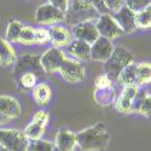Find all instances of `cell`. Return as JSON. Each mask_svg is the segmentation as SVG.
<instances>
[{"mask_svg":"<svg viewBox=\"0 0 151 151\" xmlns=\"http://www.w3.org/2000/svg\"><path fill=\"white\" fill-rule=\"evenodd\" d=\"M76 143L82 151H104L109 143V134L103 122H98L76 133Z\"/></svg>","mask_w":151,"mask_h":151,"instance_id":"obj_1","label":"cell"},{"mask_svg":"<svg viewBox=\"0 0 151 151\" xmlns=\"http://www.w3.org/2000/svg\"><path fill=\"white\" fill-rule=\"evenodd\" d=\"M100 14L87 0H69L64 12V21L68 26L74 27L79 23L98 19Z\"/></svg>","mask_w":151,"mask_h":151,"instance_id":"obj_2","label":"cell"},{"mask_svg":"<svg viewBox=\"0 0 151 151\" xmlns=\"http://www.w3.org/2000/svg\"><path fill=\"white\" fill-rule=\"evenodd\" d=\"M133 62V55L128 50H126L122 46L114 47L111 56L108 58V60L104 62V75H106L111 81H116L121 70Z\"/></svg>","mask_w":151,"mask_h":151,"instance_id":"obj_3","label":"cell"},{"mask_svg":"<svg viewBox=\"0 0 151 151\" xmlns=\"http://www.w3.org/2000/svg\"><path fill=\"white\" fill-rule=\"evenodd\" d=\"M32 73L36 78H42L45 76V71L40 64V56L35 53H23L19 58L15 62V68H14V76L17 79L19 75Z\"/></svg>","mask_w":151,"mask_h":151,"instance_id":"obj_4","label":"cell"},{"mask_svg":"<svg viewBox=\"0 0 151 151\" xmlns=\"http://www.w3.org/2000/svg\"><path fill=\"white\" fill-rule=\"evenodd\" d=\"M28 142L21 131L0 128V145L10 151H28Z\"/></svg>","mask_w":151,"mask_h":151,"instance_id":"obj_5","label":"cell"},{"mask_svg":"<svg viewBox=\"0 0 151 151\" xmlns=\"http://www.w3.org/2000/svg\"><path fill=\"white\" fill-rule=\"evenodd\" d=\"M58 73L62 75L63 79L70 83L81 82L86 78V71L81 63L69 58H65L63 60Z\"/></svg>","mask_w":151,"mask_h":151,"instance_id":"obj_6","label":"cell"},{"mask_svg":"<svg viewBox=\"0 0 151 151\" xmlns=\"http://www.w3.org/2000/svg\"><path fill=\"white\" fill-rule=\"evenodd\" d=\"M96 28L98 30L99 36H103L108 40H114L116 37L123 35L122 29L117 24V22L112 18L110 14L106 15H100L97 19Z\"/></svg>","mask_w":151,"mask_h":151,"instance_id":"obj_7","label":"cell"},{"mask_svg":"<svg viewBox=\"0 0 151 151\" xmlns=\"http://www.w3.org/2000/svg\"><path fill=\"white\" fill-rule=\"evenodd\" d=\"M67 57L60 48L51 47L48 48L42 56H40V64L45 71V74H53L59 70L63 60Z\"/></svg>","mask_w":151,"mask_h":151,"instance_id":"obj_8","label":"cell"},{"mask_svg":"<svg viewBox=\"0 0 151 151\" xmlns=\"http://www.w3.org/2000/svg\"><path fill=\"white\" fill-rule=\"evenodd\" d=\"M64 21V12L56 9L51 4H44L37 7L35 12V22L42 26H53V24Z\"/></svg>","mask_w":151,"mask_h":151,"instance_id":"obj_9","label":"cell"},{"mask_svg":"<svg viewBox=\"0 0 151 151\" xmlns=\"http://www.w3.org/2000/svg\"><path fill=\"white\" fill-rule=\"evenodd\" d=\"M71 28H73L71 34H73V36L75 37V39L83 41V42L88 44V45H92L99 37L98 30L96 28V24L92 21L79 23V24H76V26H74Z\"/></svg>","mask_w":151,"mask_h":151,"instance_id":"obj_10","label":"cell"},{"mask_svg":"<svg viewBox=\"0 0 151 151\" xmlns=\"http://www.w3.org/2000/svg\"><path fill=\"white\" fill-rule=\"evenodd\" d=\"M112 18H114L120 28L122 29L123 34H129L133 33L137 29L135 26V14L133 11H131L126 5H122L121 9L114 14H111Z\"/></svg>","mask_w":151,"mask_h":151,"instance_id":"obj_11","label":"cell"},{"mask_svg":"<svg viewBox=\"0 0 151 151\" xmlns=\"http://www.w3.org/2000/svg\"><path fill=\"white\" fill-rule=\"evenodd\" d=\"M112 51H114V45H112L111 40L99 36L91 45V59L98 62H105L111 56Z\"/></svg>","mask_w":151,"mask_h":151,"instance_id":"obj_12","label":"cell"},{"mask_svg":"<svg viewBox=\"0 0 151 151\" xmlns=\"http://www.w3.org/2000/svg\"><path fill=\"white\" fill-rule=\"evenodd\" d=\"M151 111V96L147 88H142L138 90L133 103H132V112H137V114H142L145 116L150 115Z\"/></svg>","mask_w":151,"mask_h":151,"instance_id":"obj_13","label":"cell"},{"mask_svg":"<svg viewBox=\"0 0 151 151\" xmlns=\"http://www.w3.org/2000/svg\"><path fill=\"white\" fill-rule=\"evenodd\" d=\"M138 90H139V87L135 85L123 87L120 97L116 100L117 111L122 112V114H129V112H132V103H133V99H134Z\"/></svg>","mask_w":151,"mask_h":151,"instance_id":"obj_14","label":"cell"},{"mask_svg":"<svg viewBox=\"0 0 151 151\" xmlns=\"http://www.w3.org/2000/svg\"><path fill=\"white\" fill-rule=\"evenodd\" d=\"M50 41L53 44L55 47H64L68 46L73 41V34L67 28L60 26H51L48 29Z\"/></svg>","mask_w":151,"mask_h":151,"instance_id":"obj_15","label":"cell"},{"mask_svg":"<svg viewBox=\"0 0 151 151\" xmlns=\"http://www.w3.org/2000/svg\"><path fill=\"white\" fill-rule=\"evenodd\" d=\"M0 112L9 120L16 119L21 115L22 108L18 100L10 96H0Z\"/></svg>","mask_w":151,"mask_h":151,"instance_id":"obj_16","label":"cell"},{"mask_svg":"<svg viewBox=\"0 0 151 151\" xmlns=\"http://www.w3.org/2000/svg\"><path fill=\"white\" fill-rule=\"evenodd\" d=\"M76 134L70 131L60 129L56 135L55 146L62 151H74L76 147Z\"/></svg>","mask_w":151,"mask_h":151,"instance_id":"obj_17","label":"cell"},{"mask_svg":"<svg viewBox=\"0 0 151 151\" xmlns=\"http://www.w3.org/2000/svg\"><path fill=\"white\" fill-rule=\"evenodd\" d=\"M67 47H68V52L76 59H80V60L91 59V45L75 39Z\"/></svg>","mask_w":151,"mask_h":151,"instance_id":"obj_18","label":"cell"},{"mask_svg":"<svg viewBox=\"0 0 151 151\" xmlns=\"http://www.w3.org/2000/svg\"><path fill=\"white\" fill-rule=\"evenodd\" d=\"M17 56L15 48L10 45L9 41L0 37V65L10 67L16 62Z\"/></svg>","mask_w":151,"mask_h":151,"instance_id":"obj_19","label":"cell"},{"mask_svg":"<svg viewBox=\"0 0 151 151\" xmlns=\"http://www.w3.org/2000/svg\"><path fill=\"white\" fill-rule=\"evenodd\" d=\"M52 91L47 83H36L33 88V98L37 105H47L51 100Z\"/></svg>","mask_w":151,"mask_h":151,"instance_id":"obj_20","label":"cell"},{"mask_svg":"<svg viewBox=\"0 0 151 151\" xmlns=\"http://www.w3.org/2000/svg\"><path fill=\"white\" fill-rule=\"evenodd\" d=\"M151 81V67L150 63L144 62L140 64H137V76H135V86L139 88L145 87Z\"/></svg>","mask_w":151,"mask_h":151,"instance_id":"obj_21","label":"cell"},{"mask_svg":"<svg viewBox=\"0 0 151 151\" xmlns=\"http://www.w3.org/2000/svg\"><path fill=\"white\" fill-rule=\"evenodd\" d=\"M135 76H137V64L133 62L121 70L116 81L121 83L123 87L131 86V85H135Z\"/></svg>","mask_w":151,"mask_h":151,"instance_id":"obj_22","label":"cell"},{"mask_svg":"<svg viewBox=\"0 0 151 151\" xmlns=\"http://www.w3.org/2000/svg\"><path fill=\"white\" fill-rule=\"evenodd\" d=\"M45 131H46V127L40 126V124H37V123L32 121L26 127L23 134L26 135V138L28 140H39V139H41V137L45 134Z\"/></svg>","mask_w":151,"mask_h":151,"instance_id":"obj_23","label":"cell"},{"mask_svg":"<svg viewBox=\"0 0 151 151\" xmlns=\"http://www.w3.org/2000/svg\"><path fill=\"white\" fill-rule=\"evenodd\" d=\"M135 26L137 28H150L151 26V7H146L143 11L135 14Z\"/></svg>","mask_w":151,"mask_h":151,"instance_id":"obj_24","label":"cell"},{"mask_svg":"<svg viewBox=\"0 0 151 151\" xmlns=\"http://www.w3.org/2000/svg\"><path fill=\"white\" fill-rule=\"evenodd\" d=\"M22 24L18 21H11L6 29V41L9 42H18L19 33L22 30Z\"/></svg>","mask_w":151,"mask_h":151,"instance_id":"obj_25","label":"cell"},{"mask_svg":"<svg viewBox=\"0 0 151 151\" xmlns=\"http://www.w3.org/2000/svg\"><path fill=\"white\" fill-rule=\"evenodd\" d=\"M17 80V83L18 86L21 87L22 90H33L34 87L36 86V81H37V78L35 76L34 74L32 73H26V74H22L16 79Z\"/></svg>","mask_w":151,"mask_h":151,"instance_id":"obj_26","label":"cell"},{"mask_svg":"<svg viewBox=\"0 0 151 151\" xmlns=\"http://www.w3.org/2000/svg\"><path fill=\"white\" fill-rule=\"evenodd\" d=\"M18 42L26 46H30L35 44V29L29 26H23L22 30L19 33Z\"/></svg>","mask_w":151,"mask_h":151,"instance_id":"obj_27","label":"cell"},{"mask_svg":"<svg viewBox=\"0 0 151 151\" xmlns=\"http://www.w3.org/2000/svg\"><path fill=\"white\" fill-rule=\"evenodd\" d=\"M55 149V143L47 140H29L28 142V151H52Z\"/></svg>","mask_w":151,"mask_h":151,"instance_id":"obj_28","label":"cell"},{"mask_svg":"<svg viewBox=\"0 0 151 151\" xmlns=\"http://www.w3.org/2000/svg\"><path fill=\"white\" fill-rule=\"evenodd\" d=\"M150 4H151V0H127L126 1V6L131 11H133L134 14L149 7Z\"/></svg>","mask_w":151,"mask_h":151,"instance_id":"obj_29","label":"cell"},{"mask_svg":"<svg viewBox=\"0 0 151 151\" xmlns=\"http://www.w3.org/2000/svg\"><path fill=\"white\" fill-rule=\"evenodd\" d=\"M112 87V81L106 76V75H100L98 76L94 81V88L97 90H104V88H109Z\"/></svg>","mask_w":151,"mask_h":151,"instance_id":"obj_30","label":"cell"},{"mask_svg":"<svg viewBox=\"0 0 151 151\" xmlns=\"http://www.w3.org/2000/svg\"><path fill=\"white\" fill-rule=\"evenodd\" d=\"M48 120H50L48 112L44 111V110H40V111L35 112V115L33 116V122L40 124V126H44V127H46V126H47Z\"/></svg>","mask_w":151,"mask_h":151,"instance_id":"obj_31","label":"cell"},{"mask_svg":"<svg viewBox=\"0 0 151 151\" xmlns=\"http://www.w3.org/2000/svg\"><path fill=\"white\" fill-rule=\"evenodd\" d=\"M104 6L110 11V14L119 11L123 5V0H102Z\"/></svg>","mask_w":151,"mask_h":151,"instance_id":"obj_32","label":"cell"},{"mask_svg":"<svg viewBox=\"0 0 151 151\" xmlns=\"http://www.w3.org/2000/svg\"><path fill=\"white\" fill-rule=\"evenodd\" d=\"M47 41H50L48 30L45 28L35 29V44H45Z\"/></svg>","mask_w":151,"mask_h":151,"instance_id":"obj_33","label":"cell"},{"mask_svg":"<svg viewBox=\"0 0 151 151\" xmlns=\"http://www.w3.org/2000/svg\"><path fill=\"white\" fill-rule=\"evenodd\" d=\"M87 1H90L96 9H97V11L99 12L100 15H106V14H110V11L104 6V4H103V1L102 0H87ZM111 15V14H110Z\"/></svg>","mask_w":151,"mask_h":151,"instance_id":"obj_34","label":"cell"},{"mask_svg":"<svg viewBox=\"0 0 151 151\" xmlns=\"http://www.w3.org/2000/svg\"><path fill=\"white\" fill-rule=\"evenodd\" d=\"M48 4H51L52 6H55L56 9L60 10L62 12H65L67 7H68V3L69 0H48Z\"/></svg>","mask_w":151,"mask_h":151,"instance_id":"obj_35","label":"cell"},{"mask_svg":"<svg viewBox=\"0 0 151 151\" xmlns=\"http://www.w3.org/2000/svg\"><path fill=\"white\" fill-rule=\"evenodd\" d=\"M9 121V119L7 117H5L1 112H0V124H3V123H5V122H7Z\"/></svg>","mask_w":151,"mask_h":151,"instance_id":"obj_36","label":"cell"},{"mask_svg":"<svg viewBox=\"0 0 151 151\" xmlns=\"http://www.w3.org/2000/svg\"><path fill=\"white\" fill-rule=\"evenodd\" d=\"M0 151H10V150H7L6 147H4V146L0 145Z\"/></svg>","mask_w":151,"mask_h":151,"instance_id":"obj_37","label":"cell"},{"mask_svg":"<svg viewBox=\"0 0 151 151\" xmlns=\"http://www.w3.org/2000/svg\"><path fill=\"white\" fill-rule=\"evenodd\" d=\"M52 151H62V150H59V149H57V147H56V146H55V149H53V150H52Z\"/></svg>","mask_w":151,"mask_h":151,"instance_id":"obj_38","label":"cell"}]
</instances>
